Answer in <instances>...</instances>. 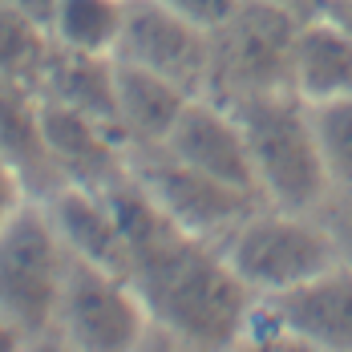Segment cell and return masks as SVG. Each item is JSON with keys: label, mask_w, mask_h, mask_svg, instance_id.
Segmentation results:
<instances>
[{"label": "cell", "mask_w": 352, "mask_h": 352, "mask_svg": "<svg viewBox=\"0 0 352 352\" xmlns=\"http://www.w3.org/2000/svg\"><path fill=\"white\" fill-rule=\"evenodd\" d=\"M243 349L352 352V267L340 259L287 292L259 296Z\"/></svg>", "instance_id": "7"}, {"label": "cell", "mask_w": 352, "mask_h": 352, "mask_svg": "<svg viewBox=\"0 0 352 352\" xmlns=\"http://www.w3.org/2000/svg\"><path fill=\"white\" fill-rule=\"evenodd\" d=\"M320 214H324V223L336 235L340 259L352 267V195H328V203L320 207Z\"/></svg>", "instance_id": "21"}, {"label": "cell", "mask_w": 352, "mask_h": 352, "mask_svg": "<svg viewBox=\"0 0 352 352\" xmlns=\"http://www.w3.org/2000/svg\"><path fill=\"white\" fill-rule=\"evenodd\" d=\"M287 4H296V8H316V0H287Z\"/></svg>", "instance_id": "26"}, {"label": "cell", "mask_w": 352, "mask_h": 352, "mask_svg": "<svg viewBox=\"0 0 352 352\" xmlns=\"http://www.w3.org/2000/svg\"><path fill=\"white\" fill-rule=\"evenodd\" d=\"M227 263L255 296H276L340 263V247L320 211L263 203L219 243Z\"/></svg>", "instance_id": "4"}, {"label": "cell", "mask_w": 352, "mask_h": 352, "mask_svg": "<svg viewBox=\"0 0 352 352\" xmlns=\"http://www.w3.org/2000/svg\"><path fill=\"white\" fill-rule=\"evenodd\" d=\"M162 146L195 170H207V175L223 178L231 186L263 195L259 178H255V162H251V146H247V134L235 118V109L211 98V94H195L182 106L175 130L166 134Z\"/></svg>", "instance_id": "10"}, {"label": "cell", "mask_w": 352, "mask_h": 352, "mask_svg": "<svg viewBox=\"0 0 352 352\" xmlns=\"http://www.w3.org/2000/svg\"><path fill=\"white\" fill-rule=\"evenodd\" d=\"M150 328L154 316L130 276L73 255L57 312V349L138 352L150 340Z\"/></svg>", "instance_id": "6"}, {"label": "cell", "mask_w": 352, "mask_h": 352, "mask_svg": "<svg viewBox=\"0 0 352 352\" xmlns=\"http://www.w3.org/2000/svg\"><path fill=\"white\" fill-rule=\"evenodd\" d=\"M190 98L195 94L178 81L118 57V130L130 142V150L162 146Z\"/></svg>", "instance_id": "16"}, {"label": "cell", "mask_w": 352, "mask_h": 352, "mask_svg": "<svg viewBox=\"0 0 352 352\" xmlns=\"http://www.w3.org/2000/svg\"><path fill=\"white\" fill-rule=\"evenodd\" d=\"M316 8H324V12H332L336 21H344L352 29V0H316Z\"/></svg>", "instance_id": "25"}, {"label": "cell", "mask_w": 352, "mask_h": 352, "mask_svg": "<svg viewBox=\"0 0 352 352\" xmlns=\"http://www.w3.org/2000/svg\"><path fill=\"white\" fill-rule=\"evenodd\" d=\"M41 98L94 113L118 126V57L113 53H85L53 41V53L36 81Z\"/></svg>", "instance_id": "15"}, {"label": "cell", "mask_w": 352, "mask_h": 352, "mask_svg": "<svg viewBox=\"0 0 352 352\" xmlns=\"http://www.w3.org/2000/svg\"><path fill=\"white\" fill-rule=\"evenodd\" d=\"M308 106H312V130L332 195H352V98L308 102Z\"/></svg>", "instance_id": "19"}, {"label": "cell", "mask_w": 352, "mask_h": 352, "mask_svg": "<svg viewBox=\"0 0 352 352\" xmlns=\"http://www.w3.org/2000/svg\"><path fill=\"white\" fill-rule=\"evenodd\" d=\"M292 89L304 102L352 98V29L324 8H308L300 21Z\"/></svg>", "instance_id": "13"}, {"label": "cell", "mask_w": 352, "mask_h": 352, "mask_svg": "<svg viewBox=\"0 0 352 352\" xmlns=\"http://www.w3.org/2000/svg\"><path fill=\"white\" fill-rule=\"evenodd\" d=\"M25 349H33L29 336H25L8 316H0V352H25Z\"/></svg>", "instance_id": "23"}, {"label": "cell", "mask_w": 352, "mask_h": 352, "mask_svg": "<svg viewBox=\"0 0 352 352\" xmlns=\"http://www.w3.org/2000/svg\"><path fill=\"white\" fill-rule=\"evenodd\" d=\"M49 53H53L49 25H41L29 12H21L8 0H0V73L36 85Z\"/></svg>", "instance_id": "18"}, {"label": "cell", "mask_w": 352, "mask_h": 352, "mask_svg": "<svg viewBox=\"0 0 352 352\" xmlns=\"http://www.w3.org/2000/svg\"><path fill=\"white\" fill-rule=\"evenodd\" d=\"M41 203H45L69 255L130 276V243H126V231L118 223V211L106 190L81 186V182H61Z\"/></svg>", "instance_id": "12"}, {"label": "cell", "mask_w": 352, "mask_h": 352, "mask_svg": "<svg viewBox=\"0 0 352 352\" xmlns=\"http://www.w3.org/2000/svg\"><path fill=\"white\" fill-rule=\"evenodd\" d=\"M0 154L25 175L33 199H45L49 190L61 186L57 162L45 142V122H41V89L0 73Z\"/></svg>", "instance_id": "14"}, {"label": "cell", "mask_w": 352, "mask_h": 352, "mask_svg": "<svg viewBox=\"0 0 352 352\" xmlns=\"http://www.w3.org/2000/svg\"><path fill=\"white\" fill-rule=\"evenodd\" d=\"M130 175L138 178V186L175 219L178 227L195 239L223 243L255 207H263L267 199L231 186L223 178L186 166L175 158L166 146H138L130 150Z\"/></svg>", "instance_id": "8"}, {"label": "cell", "mask_w": 352, "mask_h": 352, "mask_svg": "<svg viewBox=\"0 0 352 352\" xmlns=\"http://www.w3.org/2000/svg\"><path fill=\"white\" fill-rule=\"evenodd\" d=\"M130 0H57L49 33L57 45L85 49V53H113L126 25Z\"/></svg>", "instance_id": "17"}, {"label": "cell", "mask_w": 352, "mask_h": 352, "mask_svg": "<svg viewBox=\"0 0 352 352\" xmlns=\"http://www.w3.org/2000/svg\"><path fill=\"white\" fill-rule=\"evenodd\" d=\"M175 12H182L186 21H195L199 29H207V33H219L239 8H243L247 0H166Z\"/></svg>", "instance_id": "20"}, {"label": "cell", "mask_w": 352, "mask_h": 352, "mask_svg": "<svg viewBox=\"0 0 352 352\" xmlns=\"http://www.w3.org/2000/svg\"><path fill=\"white\" fill-rule=\"evenodd\" d=\"M69 259L41 199H29L0 227V316L12 320L33 349H57Z\"/></svg>", "instance_id": "3"}, {"label": "cell", "mask_w": 352, "mask_h": 352, "mask_svg": "<svg viewBox=\"0 0 352 352\" xmlns=\"http://www.w3.org/2000/svg\"><path fill=\"white\" fill-rule=\"evenodd\" d=\"M304 12L308 8L287 0H247L214 33L207 94L219 102H239L251 94L292 89V57Z\"/></svg>", "instance_id": "5"}, {"label": "cell", "mask_w": 352, "mask_h": 352, "mask_svg": "<svg viewBox=\"0 0 352 352\" xmlns=\"http://www.w3.org/2000/svg\"><path fill=\"white\" fill-rule=\"evenodd\" d=\"M227 106L247 134L263 199L287 211H320L332 195V182L316 146L312 106L296 89L251 94Z\"/></svg>", "instance_id": "2"}, {"label": "cell", "mask_w": 352, "mask_h": 352, "mask_svg": "<svg viewBox=\"0 0 352 352\" xmlns=\"http://www.w3.org/2000/svg\"><path fill=\"white\" fill-rule=\"evenodd\" d=\"M106 195L130 243V280L154 316L146 349H243L259 296L219 243L186 235L130 170Z\"/></svg>", "instance_id": "1"}, {"label": "cell", "mask_w": 352, "mask_h": 352, "mask_svg": "<svg viewBox=\"0 0 352 352\" xmlns=\"http://www.w3.org/2000/svg\"><path fill=\"white\" fill-rule=\"evenodd\" d=\"M41 122H45V142H49L61 182L109 190L118 178H126L130 142L122 138L113 122H102L94 113H81L49 98H41Z\"/></svg>", "instance_id": "11"}, {"label": "cell", "mask_w": 352, "mask_h": 352, "mask_svg": "<svg viewBox=\"0 0 352 352\" xmlns=\"http://www.w3.org/2000/svg\"><path fill=\"white\" fill-rule=\"evenodd\" d=\"M113 57L162 73L190 94H207L214 33L186 21L166 0H130Z\"/></svg>", "instance_id": "9"}, {"label": "cell", "mask_w": 352, "mask_h": 352, "mask_svg": "<svg viewBox=\"0 0 352 352\" xmlns=\"http://www.w3.org/2000/svg\"><path fill=\"white\" fill-rule=\"evenodd\" d=\"M8 4L21 8V12H29L41 25H53V12H57V0H8Z\"/></svg>", "instance_id": "24"}, {"label": "cell", "mask_w": 352, "mask_h": 352, "mask_svg": "<svg viewBox=\"0 0 352 352\" xmlns=\"http://www.w3.org/2000/svg\"><path fill=\"white\" fill-rule=\"evenodd\" d=\"M33 199V190H29V182H25V175L0 154V227L12 219V214L21 211L25 203Z\"/></svg>", "instance_id": "22"}]
</instances>
